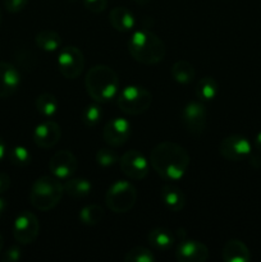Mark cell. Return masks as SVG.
Listing matches in <instances>:
<instances>
[{
  "label": "cell",
  "mask_w": 261,
  "mask_h": 262,
  "mask_svg": "<svg viewBox=\"0 0 261 262\" xmlns=\"http://www.w3.org/2000/svg\"><path fill=\"white\" fill-rule=\"evenodd\" d=\"M189 155L178 143L164 141L151 150L150 165L165 181H179L189 165Z\"/></svg>",
  "instance_id": "6da1fadb"
},
{
  "label": "cell",
  "mask_w": 261,
  "mask_h": 262,
  "mask_svg": "<svg viewBox=\"0 0 261 262\" xmlns=\"http://www.w3.org/2000/svg\"><path fill=\"white\" fill-rule=\"evenodd\" d=\"M87 94L95 102L106 104L117 97L119 92V78L115 71L104 64H97L89 69L84 78Z\"/></svg>",
  "instance_id": "7a4b0ae2"
},
{
  "label": "cell",
  "mask_w": 261,
  "mask_h": 262,
  "mask_svg": "<svg viewBox=\"0 0 261 262\" xmlns=\"http://www.w3.org/2000/svg\"><path fill=\"white\" fill-rule=\"evenodd\" d=\"M128 50L136 61L154 66L164 60L166 48L164 41L146 28L135 31L128 41Z\"/></svg>",
  "instance_id": "3957f363"
},
{
  "label": "cell",
  "mask_w": 261,
  "mask_h": 262,
  "mask_svg": "<svg viewBox=\"0 0 261 262\" xmlns=\"http://www.w3.org/2000/svg\"><path fill=\"white\" fill-rule=\"evenodd\" d=\"M64 194V187L56 177L42 176L31 187V205L38 211H50L60 202Z\"/></svg>",
  "instance_id": "277c9868"
},
{
  "label": "cell",
  "mask_w": 261,
  "mask_h": 262,
  "mask_svg": "<svg viewBox=\"0 0 261 262\" xmlns=\"http://www.w3.org/2000/svg\"><path fill=\"white\" fill-rule=\"evenodd\" d=\"M117 104L120 112L124 114L141 115L150 109L153 104V94L145 87L130 84L118 92Z\"/></svg>",
  "instance_id": "5b68a950"
},
{
  "label": "cell",
  "mask_w": 261,
  "mask_h": 262,
  "mask_svg": "<svg viewBox=\"0 0 261 262\" xmlns=\"http://www.w3.org/2000/svg\"><path fill=\"white\" fill-rule=\"evenodd\" d=\"M137 201V191L135 186L128 181L114 182L107 188L106 196H105V204L110 211L115 214H125L130 211Z\"/></svg>",
  "instance_id": "8992f818"
},
{
  "label": "cell",
  "mask_w": 261,
  "mask_h": 262,
  "mask_svg": "<svg viewBox=\"0 0 261 262\" xmlns=\"http://www.w3.org/2000/svg\"><path fill=\"white\" fill-rule=\"evenodd\" d=\"M84 55L77 46L61 48L58 54V68L61 76L67 79H76L81 76L84 68Z\"/></svg>",
  "instance_id": "52a82bcc"
},
{
  "label": "cell",
  "mask_w": 261,
  "mask_h": 262,
  "mask_svg": "<svg viewBox=\"0 0 261 262\" xmlns=\"http://www.w3.org/2000/svg\"><path fill=\"white\" fill-rule=\"evenodd\" d=\"M40 233V223L35 214L22 211L17 215L13 223V237L19 245H31L35 242Z\"/></svg>",
  "instance_id": "ba28073f"
},
{
  "label": "cell",
  "mask_w": 261,
  "mask_h": 262,
  "mask_svg": "<svg viewBox=\"0 0 261 262\" xmlns=\"http://www.w3.org/2000/svg\"><path fill=\"white\" fill-rule=\"evenodd\" d=\"M120 170L128 178L142 181L150 171V161L137 150H129L119 159Z\"/></svg>",
  "instance_id": "9c48e42d"
},
{
  "label": "cell",
  "mask_w": 261,
  "mask_h": 262,
  "mask_svg": "<svg viewBox=\"0 0 261 262\" xmlns=\"http://www.w3.org/2000/svg\"><path fill=\"white\" fill-rule=\"evenodd\" d=\"M182 123L192 135H202L207 124V112L205 105L200 101L188 102L182 110Z\"/></svg>",
  "instance_id": "30bf717a"
},
{
  "label": "cell",
  "mask_w": 261,
  "mask_h": 262,
  "mask_svg": "<svg viewBox=\"0 0 261 262\" xmlns=\"http://www.w3.org/2000/svg\"><path fill=\"white\" fill-rule=\"evenodd\" d=\"M251 142L241 135H230L225 137L219 145V152L225 160L241 161L251 155Z\"/></svg>",
  "instance_id": "8fae6325"
},
{
  "label": "cell",
  "mask_w": 261,
  "mask_h": 262,
  "mask_svg": "<svg viewBox=\"0 0 261 262\" xmlns=\"http://www.w3.org/2000/svg\"><path fill=\"white\" fill-rule=\"evenodd\" d=\"M132 135V125L125 118H113L102 129V138L110 147L125 145Z\"/></svg>",
  "instance_id": "7c38bea8"
},
{
  "label": "cell",
  "mask_w": 261,
  "mask_h": 262,
  "mask_svg": "<svg viewBox=\"0 0 261 262\" xmlns=\"http://www.w3.org/2000/svg\"><path fill=\"white\" fill-rule=\"evenodd\" d=\"M78 168V161L73 152L69 150H60L51 156L49 161V170L58 179H68Z\"/></svg>",
  "instance_id": "4fadbf2b"
},
{
  "label": "cell",
  "mask_w": 261,
  "mask_h": 262,
  "mask_svg": "<svg viewBox=\"0 0 261 262\" xmlns=\"http://www.w3.org/2000/svg\"><path fill=\"white\" fill-rule=\"evenodd\" d=\"M61 137L60 125L54 120H44L33 130V142L37 147L48 150L54 147Z\"/></svg>",
  "instance_id": "5bb4252c"
},
{
  "label": "cell",
  "mask_w": 261,
  "mask_h": 262,
  "mask_svg": "<svg viewBox=\"0 0 261 262\" xmlns=\"http://www.w3.org/2000/svg\"><path fill=\"white\" fill-rule=\"evenodd\" d=\"M176 258L179 262H205L209 258V248L200 241L182 239L177 246Z\"/></svg>",
  "instance_id": "9a60e30c"
},
{
  "label": "cell",
  "mask_w": 261,
  "mask_h": 262,
  "mask_svg": "<svg viewBox=\"0 0 261 262\" xmlns=\"http://www.w3.org/2000/svg\"><path fill=\"white\" fill-rule=\"evenodd\" d=\"M20 86V73L15 66L0 61V99H7L17 92Z\"/></svg>",
  "instance_id": "2e32d148"
},
{
  "label": "cell",
  "mask_w": 261,
  "mask_h": 262,
  "mask_svg": "<svg viewBox=\"0 0 261 262\" xmlns=\"http://www.w3.org/2000/svg\"><path fill=\"white\" fill-rule=\"evenodd\" d=\"M222 258L224 262H250L251 252L242 241L229 239L223 246Z\"/></svg>",
  "instance_id": "e0dca14e"
},
{
  "label": "cell",
  "mask_w": 261,
  "mask_h": 262,
  "mask_svg": "<svg viewBox=\"0 0 261 262\" xmlns=\"http://www.w3.org/2000/svg\"><path fill=\"white\" fill-rule=\"evenodd\" d=\"M109 22L118 32H128L135 27V15L128 8L115 7L109 13Z\"/></svg>",
  "instance_id": "ac0fdd59"
},
{
  "label": "cell",
  "mask_w": 261,
  "mask_h": 262,
  "mask_svg": "<svg viewBox=\"0 0 261 262\" xmlns=\"http://www.w3.org/2000/svg\"><path fill=\"white\" fill-rule=\"evenodd\" d=\"M160 196L161 201L164 202V205H165L170 211L178 212L184 209L186 197H184L183 192H182L178 187L171 186V184H165V186H163V188H161Z\"/></svg>",
  "instance_id": "d6986e66"
},
{
  "label": "cell",
  "mask_w": 261,
  "mask_h": 262,
  "mask_svg": "<svg viewBox=\"0 0 261 262\" xmlns=\"http://www.w3.org/2000/svg\"><path fill=\"white\" fill-rule=\"evenodd\" d=\"M64 193L72 199H83L92 191V184L86 178H68L63 184Z\"/></svg>",
  "instance_id": "ffe728a7"
},
{
  "label": "cell",
  "mask_w": 261,
  "mask_h": 262,
  "mask_svg": "<svg viewBox=\"0 0 261 262\" xmlns=\"http://www.w3.org/2000/svg\"><path fill=\"white\" fill-rule=\"evenodd\" d=\"M147 241L155 250L168 251L174 245V235L165 228H155L148 232Z\"/></svg>",
  "instance_id": "44dd1931"
},
{
  "label": "cell",
  "mask_w": 261,
  "mask_h": 262,
  "mask_svg": "<svg viewBox=\"0 0 261 262\" xmlns=\"http://www.w3.org/2000/svg\"><path fill=\"white\" fill-rule=\"evenodd\" d=\"M35 43L46 53L56 51L61 46V37L53 30H42L35 36Z\"/></svg>",
  "instance_id": "7402d4cb"
},
{
  "label": "cell",
  "mask_w": 261,
  "mask_h": 262,
  "mask_svg": "<svg viewBox=\"0 0 261 262\" xmlns=\"http://www.w3.org/2000/svg\"><path fill=\"white\" fill-rule=\"evenodd\" d=\"M217 82L214 77L206 76L202 77L201 79H199L194 87V92H196V96L200 101H210V100H214L215 96L217 95Z\"/></svg>",
  "instance_id": "603a6c76"
},
{
  "label": "cell",
  "mask_w": 261,
  "mask_h": 262,
  "mask_svg": "<svg viewBox=\"0 0 261 262\" xmlns=\"http://www.w3.org/2000/svg\"><path fill=\"white\" fill-rule=\"evenodd\" d=\"M35 106L42 117L51 118L58 113L59 101L55 95L50 94V92H44V94L37 96L35 101Z\"/></svg>",
  "instance_id": "cb8c5ba5"
},
{
  "label": "cell",
  "mask_w": 261,
  "mask_h": 262,
  "mask_svg": "<svg viewBox=\"0 0 261 262\" xmlns=\"http://www.w3.org/2000/svg\"><path fill=\"white\" fill-rule=\"evenodd\" d=\"M171 77L181 84H188L196 77V71L191 63L186 60H178L171 67Z\"/></svg>",
  "instance_id": "d4e9b609"
},
{
  "label": "cell",
  "mask_w": 261,
  "mask_h": 262,
  "mask_svg": "<svg viewBox=\"0 0 261 262\" xmlns=\"http://www.w3.org/2000/svg\"><path fill=\"white\" fill-rule=\"evenodd\" d=\"M105 216V211L100 205H87L82 207L79 211L78 217L82 224L87 227H94V225L100 224Z\"/></svg>",
  "instance_id": "484cf974"
},
{
  "label": "cell",
  "mask_w": 261,
  "mask_h": 262,
  "mask_svg": "<svg viewBox=\"0 0 261 262\" xmlns=\"http://www.w3.org/2000/svg\"><path fill=\"white\" fill-rule=\"evenodd\" d=\"M102 118V110L100 107L99 102L96 104H89L84 107L82 113V123L87 128H94L99 124V122Z\"/></svg>",
  "instance_id": "4316f807"
},
{
  "label": "cell",
  "mask_w": 261,
  "mask_h": 262,
  "mask_svg": "<svg viewBox=\"0 0 261 262\" xmlns=\"http://www.w3.org/2000/svg\"><path fill=\"white\" fill-rule=\"evenodd\" d=\"M8 158H9L10 163L15 166H19V168H25V166L30 165L31 164V154L25 146H14L9 150L8 154Z\"/></svg>",
  "instance_id": "83f0119b"
},
{
  "label": "cell",
  "mask_w": 261,
  "mask_h": 262,
  "mask_svg": "<svg viewBox=\"0 0 261 262\" xmlns=\"http://www.w3.org/2000/svg\"><path fill=\"white\" fill-rule=\"evenodd\" d=\"M156 258L154 253L151 252V250L142 247V246L130 248L124 256L125 262H154Z\"/></svg>",
  "instance_id": "f1b7e54d"
},
{
  "label": "cell",
  "mask_w": 261,
  "mask_h": 262,
  "mask_svg": "<svg viewBox=\"0 0 261 262\" xmlns=\"http://www.w3.org/2000/svg\"><path fill=\"white\" fill-rule=\"evenodd\" d=\"M95 159H96V163L102 168H109V166H113L119 161V156L117 155V152L114 150H110V148L97 150Z\"/></svg>",
  "instance_id": "f546056e"
},
{
  "label": "cell",
  "mask_w": 261,
  "mask_h": 262,
  "mask_svg": "<svg viewBox=\"0 0 261 262\" xmlns=\"http://www.w3.org/2000/svg\"><path fill=\"white\" fill-rule=\"evenodd\" d=\"M2 253L3 262H17L22 257V250L19 248V246H10L7 251Z\"/></svg>",
  "instance_id": "4dcf8cb0"
},
{
  "label": "cell",
  "mask_w": 261,
  "mask_h": 262,
  "mask_svg": "<svg viewBox=\"0 0 261 262\" xmlns=\"http://www.w3.org/2000/svg\"><path fill=\"white\" fill-rule=\"evenodd\" d=\"M30 0H3L5 10L9 13H19L27 7Z\"/></svg>",
  "instance_id": "1f68e13d"
},
{
  "label": "cell",
  "mask_w": 261,
  "mask_h": 262,
  "mask_svg": "<svg viewBox=\"0 0 261 262\" xmlns=\"http://www.w3.org/2000/svg\"><path fill=\"white\" fill-rule=\"evenodd\" d=\"M83 5L89 12L97 14L106 9L107 0H83Z\"/></svg>",
  "instance_id": "d6a6232c"
},
{
  "label": "cell",
  "mask_w": 261,
  "mask_h": 262,
  "mask_svg": "<svg viewBox=\"0 0 261 262\" xmlns=\"http://www.w3.org/2000/svg\"><path fill=\"white\" fill-rule=\"evenodd\" d=\"M10 188V177L7 173H0V196Z\"/></svg>",
  "instance_id": "836d02e7"
},
{
  "label": "cell",
  "mask_w": 261,
  "mask_h": 262,
  "mask_svg": "<svg viewBox=\"0 0 261 262\" xmlns=\"http://www.w3.org/2000/svg\"><path fill=\"white\" fill-rule=\"evenodd\" d=\"M248 161L250 165L253 166L255 169H261V158L257 155H250L248 156Z\"/></svg>",
  "instance_id": "e575fe53"
},
{
  "label": "cell",
  "mask_w": 261,
  "mask_h": 262,
  "mask_svg": "<svg viewBox=\"0 0 261 262\" xmlns=\"http://www.w3.org/2000/svg\"><path fill=\"white\" fill-rule=\"evenodd\" d=\"M5 152H7V146H5L4 140H3V138L0 137V161H2L3 159H4Z\"/></svg>",
  "instance_id": "d590c367"
},
{
  "label": "cell",
  "mask_w": 261,
  "mask_h": 262,
  "mask_svg": "<svg viewBox=\"0 0 261 262\" xmlns=\"http://www.w3.org/2000/svg\"><path fill=\"white\" fill-rule=\"evenodd\" d=\"M255 147L261 152V130L256 135L255 137Z\"/></svg>",
  "instance_id": "8d00e7d4"
},
{
  "label": "cell",
  "mask_w": 261,
  "mask_h": 262,
  "mask_svg": "<svg viewBox=\"0 0 261 262\" xmlns=\"http://www.w3.org/2000/svg\"><path fill=\"white\" fill-rule=\"evenodd\" d=\"M5 209H7V202H5V200L3 199V197H0V219H2Z\"/></svg>",
  "instance_id": "74e56055"
},
{
  "label": "cell",
  "mask_w": 261,
  "mask_h": 262,
  "mask_svg": "<svg viewBox=\"0 0 261 262\" xmlns=\"http://www.w3.org/2000/svg\"><path fill=\"white\" fill-rule=\"evenodd\" d=\"M3 248H4V238H3V235L0 234V255H2L3 252Z\"/></svg>",
  "instance_id": "f35d334b"
},
{
  "label": "cell",
  "mask_w": 261,
  "mask_h": 262,
  "mask_svg": "<svg viewBox=\"0 0 261 262\" xmlns=\"http://www.w3.org/2000/svg\"><path fill=\"white\" fill-rule=\"evenodd\" d=\"M148 2H150V0H135L136 4H138V5H146Z\"/></svg>",
  "instance_id": "ab89813d"
},
{
  "label": "cell",
  "mask_w": 261,
  "mask_h": 262,
  "mask_svg": "<svg viewBox=\"0 0 261 262\" xmlns=\"http://www.w3.org/2000/svg\"><path fill=\"white\" fill-rule=\"evenodd\" d=\"M2 20H3V17H2V9H0V25H2Z\"/></svg>",
  "instance_id": "60d3db41"
}]
</instances>
